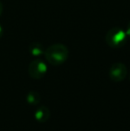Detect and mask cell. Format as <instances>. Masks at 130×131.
Returning a JSON list of instances; mask_svg holds the SVG:
<instances>
[{"instance_id": "6da1fadb", "label": "cell", "mask_w": 130, "mask_h": 131, "mask_svg": "<svg viewBox=\"0 0 130 131\" xmlns=\"http://www.w3.org/2000/svg\"><path fill=\"white\" fill-rule=\"evenodd\" d=\"M45 57L48 63L58 66L64 63L69 57V49L64 44H54L45 50Z\"/></svg>"}, {"instance_id": "7a4b0ae2", "label": "cell", "mask_w": 130, "mask_h": 131, "mask_svg": "<svg viewBox=\"0 0 130 131\" xmlns=\"http://www.w3.org/2000/svg\"><path fill=\"white\" fill-rule=\"evenodd\" d=\"M127 39L125 30L119 27L111 28L105 35V41L111 48H120L126 44Z\"/></svg>"}, {"instance_id": "3957f363", "label": "cell", "mask_w": 130, "mask_h": 131, "mask_svg": "<svg viewBox=\"0 0 130 131\" xmlns=\"http://www.w3.org/2000/svg\"><path fill=\"white\" fill-rule=\"evenodd\" d=\"M28 72L30 78L34 79H40L45 76L47 72V65L41 59H35L30 63Z\"/></svg>"}, {"instance_id": "277c9868", "label": "cell", "mask_w": 130, "mask_h": 131, "mask_svg": "<svg viewBox=\"0 0 130 131\" xmlns=\"http://www.w3.org/2000/svg\"><path fill=\"white\" fill-rule=\"evenodd\" d=\"M127 75V68L122 62H116L111 66L109 70V77L114 82L124 80Z\"/></svg>"}, {"instance_id": "5b68a950", "label": "cell", "mask_w": 130, "mask_h": 131, "mask_svg": "<svg viewBox=\"0 0 130 131\" xmlns=\"http://www.w3.org/2000/svg\"><path fill=\"white\" fill-rule=\"evenodd\" d=\"M51 115L50 110L48 109V107L45 106V105H41L36 110L34 114V117L36 119L37 121L40 123H45L49 119Z\"/></svg>"}, {"instance_id": "8992f818", "label": "cell", "mask_w": 130, "mask_h": 131, "mask_svg": "<svg viewBox=\"0 0 130 131\" xmlns=\"http://www.w3.org/2000/svg\"><path fill=\"white\" fill-rule=\"evenodd\" d=\"M45 47L42 45L41 43H38V42H34V43H31L29 47V51H30V53L31 55L35 57L40 56V55L44 54L45 53Z\"/></svg>"}, {"instance_id": "52a82bcc", "label": "cell", "mask_w": 130, "mask_h": 131, "mask_svg": "<svg viewBox=\"0 0 130 131\" xmlns=\"http://www.w3.org/2000/svg\"><path fill=\"white\" fill-rule=\"evenodd\" d=\"M40 94L38 92L35 91V90H31L28 93L26 96V101L30 105H38L40 102Z\"/></svg>"}, {"instance_id": "ba28073f", "label": "cell", "mask_w": 130, "mask_h": 131, "mask_svg": "<svg viewBox=\"0 0 130 131\" xmlns=\"http://www.w3.org/2000/svg\"><path fill=\"white\" fill-rule=\"evenodd\" d=\"M126 33H127V38H130V21L128 23V24H127V30H126Z\"/></svg>"}, {"instance_id": "9c48e42d", "label": "cell", "mask_w": 130, "mask_h": 131, "mask_svg": "<svg viewBox=\"0 0 130 131\" xmlns=\"http://www.w3.org/2000/svg\"><path fill=\"white\" fill-rule=\"evenodd\" d=\"M2 13H3V4H2L1 1H0V16H1Z\"/></svg>"}, {"instance_id": "30bf717a", "label": "cell", "mask_w": 130, "mask_h": 131, "mask_svg": "<svg viewBox=\"0 0 130 131\" xmlns=\"http://www.w3.org/2000/svg\"><path fill=\"white\" fill-rule=\"evenodd\" d=\"M3 33H4V29H3V27L0 25V38L3 36Z\"/></svg>"}]
</instances>
